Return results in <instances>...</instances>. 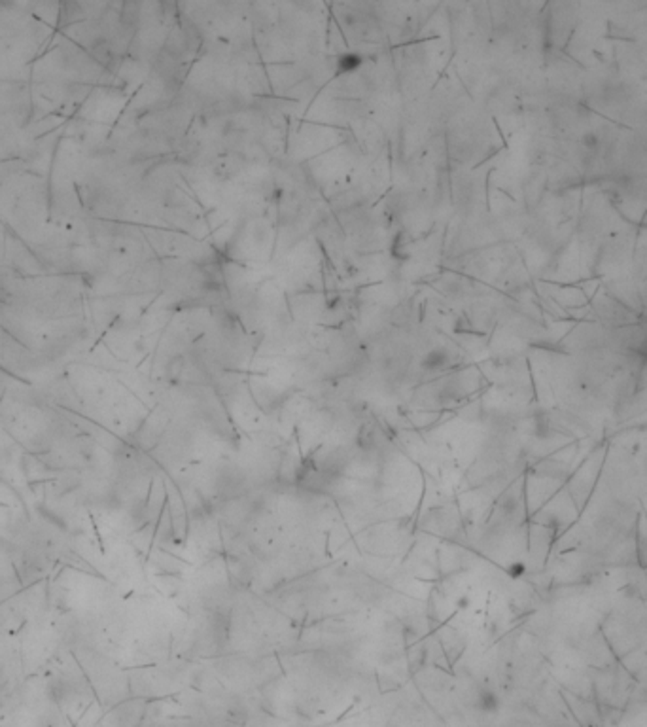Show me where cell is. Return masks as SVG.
Instances as JSON below:
<instances>
[{
	"mask_svg": "<svg viewBox=\"0 0 647 727\" xmlns=\"http://www.w3.org/2000/svg\"><path fill=\"white\" fill-rule=\"evenodd\" d=\"M636 233L638 225H632L627 222L623 227H619V230L602 242V247L596 252L593 277L604 281L628 273L632 256H635Z\"/></svg>",
	"mask_w": 647,
	"mask_h": 727,
	"instance_id": "cell-1",
	"label": "cell"
},
{
	"mask_svg": "<svg viewBox=\"0 0 647 727\" xmlns=\"http://www.w3.org/2000/svg\"><path fill=\"white\" fill-rule=\"evenodd\" d=\"M579 3H547L541 12V30H544L546 50L564 52L574 37L579 23Z\"/></svg>",
	"mask_w": 647,
	"mask_h": 727,
	"instance_id": "cell-2",
	"label": "cell"
},
{
	"mask_svg": "<svg viewBox=\"0 0 647 727\" xmlns=\"http://www.w3.org/2000/svg\"><path fill=\"white\" fill-rule=\"evenodd\" d=\"M589 307H591V314L594 321L604 324L606 328H623V326H630V324H636L638 321H642L638 314H635L625 306H621V303L615 298H611L602 286L598 288V292L591 299Z\"/></svg>",
	"mask_w": 647,
	"mask_h": 727,
	"instance_id": "cell-3",
	"label": "cell"
},
{
	"mask_svg": "<svg viewBox=\"0 0 647 727\" xmlns=\"http://www.w3.org/2000/svg\"><path fill=\"white\" fill-rule=\"evenodd\" d=\"M602 288H604V290L611 298H615L617 301H619L621 306H625L628 311H632V313L638 314L642 318L645 307H643V301L640 298L638 288H636L635 281H632V277H630V273H623V275L604 279V281H602Z\"/></svg>",
	"mask_w": 647,
	"mask_h": 727,
	"instance_id": "cell-4",
	"label": "cell"
},
{
	"mask_svg": "<svg viewBox=\"0 0 647 727\" xmlns=\"http://www.w3.org/2000/svg\"><path fill=\"white\" fill-rule=\"evenodd\" d=\"M635 543H636V559L642 567H647V518L645 513H640L635 523Z\"/></svg>",
	"mask_w": 647,
	"mask_h": 727,
	"instance_id": "cell-5",
	"label": "cell"
},
{
	"mask_svg": "<svg viewBox=\"0 0 647 727\" xmlns=\"http://www.w3.org/2000/svg\"><path fill=\"white\" fill-rule=\"evenodd\" d=\"M362 63H364V59L360 53H354V52L352 53H344V55H341L337 59V70L341 74H351V72H354V70H358L360 67H362Z\"/></svg>",
	"mask_w": 647,
	"mask_h": 727,
	"instance_id": "cell-6",
	"label": "cell"
},
{
	"mask_svg": "<svg viewBox=\"0 0 647 727\" xmlns=\"http://www.w3.org/2000/svg\"><path fill=\"white\" fill-rule=\"evenodd\" d=\"M635 135H636V139L640 141V144L643 146V150L647 151V121H643V124L638 129H635Z\"/></svg>",
	"mask_w": 647,
	"mask_h": 727,
	"instance_id": "cell-7",
	"label": "cell"
},
{
	"mask_svg": "<svg viewBox=\"0 0 647 727\" xmlns=\"http://www.w3.org/2000/svg\"><path fill=\"white\" fill-rule=\"evenodd\" d=\"M640 225H643V227H647V212H645V216H643V220H642V224Z\"/></svg>",
	"mask_w": 647,
	"mask_h": 727,
	"instance_id": "cell-8",
	"label": "cell"
}]
</instances>
